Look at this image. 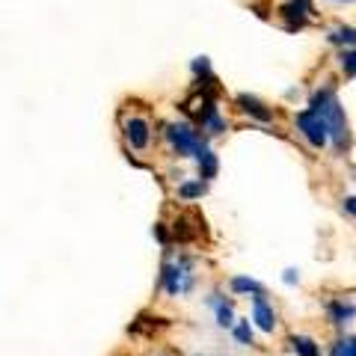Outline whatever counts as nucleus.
I'll return each mask as SVG.
<instances>
[{"label":"nucleus","mask_w":356,"mask_h":356,"mask_svg":"<svg viewBox=\"0 0 356 356\" xmlns=\"http://www.w3.org/2000/svg\"><path fill=\"white\" fill-rule=\"evenodd\" d=\"M330 42H336V44H356V30L353 27H336L330 33Z\"/></svg>","instance_id":"obj_16"},{"label":"nucleus","mask_w":356,"mask_h":356,"mask_svg":"<svg viewBox=\"0 0 356 356\" xmlns=\"http://www.w3.org/2000/svg\"><path fill=\"white\" fill-rule=\"evenodd\" d=\"M211 303L217 306V324L220 327H235V315H232V306L226 303V300H220V294H214Z\"/></svg>","instance_id":"obj_12"},{"label":"nucleus","mask_w":356,"mask_h":356,"mask_svg":"<svg viewBox=\"0 0 356 356\" xmlns=\"http://www.w3.org/2000/svg\"><path fill=\"white\" fill-rule=\"evenodd\" d=\"M291 348L297 356H321V348L315 344V339H309V336H294Z\"/></svg>","instance_id":"obj_11"},{"label":"nucleus","mask_w":356,"mask_h":356,"mask_svg":"<svg viewBox=\"0 0 356 356\" xmlns=\"http://www.w3.org/2000/svg\"><path fill=\"white\" fill-rule=\"evenodd\" d=\"M280 13L288 18V30H300L306 24V15L312 13V6H309V0H288Z\"/></svg>","instance_id":"obj_7"},{"label":"nucleus","mask_w":356,"mask_h":356,"mask_svg":"<svg viewBox=\"0 0 356 356\" xmlns=\"http://www.w3.org/2000/svg\"><path fill=\"white\" fill-rule=\"evenodd\" d=\"M205 193V181L199 178V181H184V184H178V196L181 199H199Z\"/></svg>","instance_id":"obj_15"},{"label":"nucleus","mask_w":356,"mask_h":356,"mask_svg":"<svg viewBox=\"0 0 356 356\" xmlns=\"http://www.w3.org/2000/svg\"><path fill=\"white\" fill-rule=\"evenodd\" d=\"M232 332H235L238 344H252V327H250V321H238V324L232 327Z\"/></svg>","instance_id":"obj_17"},{"label":"nucleus","mask_w":356,"mask_h":356,"mask_svg":"<svg viewBox=\"0 0 356 356\" xmlns=\"http://www.w3.org/2000/svg\"><path fill=\"white\" fill-rule=\"evenodd\" d=\"M196 161H199V175L202 178H214L217 175V154L211 152L208 146H202L196 152Z\"/></svg>","instance_id":"obj_8"},{"label":"nucleus","mask_w":356,"mask_h":356,"mask_svg":"<svg viewBox=\"0 0 356 356\" xmlns=\"http://www.w3.org/2000/svg\"><path fill=\"white\" fill-rule=\"evenodd\" d=\"M158 356H166V353H158Z\"/></svg>","instance_id":"obj_22"},{"label":"nucleus","mask_w":356,"mask_h":356,"mask_svg":"<svg viewBox=\"0 0 356 356\" xmlns=\"http://www.w3.org/2000/svg\"><path fill=\"white\" fill-rule=\"evenodd\" d=\"M297 128L303 131V137H306V140H309L315 149L327 146L330 128H327V122L315 113V110H303V113H297Z\"/></svg>","instance_id":"obj_4"},{"label":"nucleus","mask_w":356,"mask_h":356,"mask_svg":"<svg viewBox=\"0 0 356 356\" xmlns=\"http://www.w3.org/2000/svg\"><path fill=\"white\" fill-rule=\"evenodd\" d=\"M309 110H315V113L327 122L330 137H332V143H336V149H339V152L348 146V119H344V110H341L339 98H336V92H332L330 86L318 89V92L312 95Z\"/></svg>","instance_id":"obj_1"},{"label":"nucleus","mask_w":356,"mask_h":356,"mask_svg":"<svg viewBox=\"0 0 356 356\" xmlns=\"http://www.w3.org/2000/svg\"><path fill=\"white\" fill-rule=\"evenodd\" d=\"M330 356H356V336H344L330 348Z\"/></svg>","instance_id":"obj_14"},{"label":"nucleus","mask_w":356,"mask_h":356,"mask_svg":"<svg viewBox=\"0 0 356 356\" xmlns=\"http://www.w3.org/2000/svg\"><path fill=\"white\" fill-rule=\"evenodd\" d=\"M238 104L247 110V113H252L255 119H261V122H270V116H273L261 102H255V98H250V95H238Z\"/></svg>","instance_id":"obj_10"},{"label":"nucleus","mask_w":356,"mask_h":356,"mask_svg":"<svg viewBox=\"0 0 356 356\" xmlns=\"http://www.w3.org/2000/svg\"><path fill=\"white\" fill-rule=\"evenodd\" d=\"M122 131H125V140L131 149H146L152 140V125H149V119H143V116H128L122 122Z\"/></svg>","instance_id":"obj_5"},{"label":"nucleus","mask_w":356,"mask_h":356,"mask_svg":"<svg viewBox=\"0 0 356 356\" xmlns=\"http://www.w3.org/2000/svg\"><path fill=\"white\" fill-rule=\"evenodd\" d=\"M341 69L348 74H356V51H344L341 54Z\"/></svg>","instance_id":"obj_18"},{"label":"nucleus","mask_w":356,"mask_h":356,"mask_svg":"<svg viewBox=\"0 0 356 356\" xmlns=\"http://www.w3.org/2000/svg\"><path fill=\"white\" fill-rule=\"evenodd\" d=\"M344 211H348L350 217H356V196H348V199H344Z\"/></svg>","instance_id":"obj_20"},{"label":"nucleus","mask_w":356,"mask_h":356,"mask_svg":"<svg viewBox=\"0 0 356 356\" xmlns=\"http://www.w3.org/2000/svg\"><path fill=\"white\" fill-rule=\"evenodd\" d=\"M294 273H297V270H285V282H288V285H294V282H297V276H294Z\"/></svg>","instance_id":"obj_21"},{"label":"nucleus","mask_w":356,"mask_h":356,"mask_svg":"<svg viewBox=\"0 0 356 356\" xmlns=\"http://www.w3.org/2000/svg\"><path fill=\"white\" fill-rule=\"evenodd\" d=\"M232 291L235 294H261V285L255 282V280H250V276H235V280H232Z\"/></svg>","instance_id":"obj_13"},{"label":"nucleus","mask_w":356,"mask_h":356,"mask_svg":"<svg viewBox=\"0 0 356 356\" xmlns=\"http://www.w3.org/2000/svg\"><path fill=\"white\" fill-rule=\"evenodd\" d=\"M187 270H191V261H187V259L175 261V264H163V288H166V294L178 297V294L191 291L193 280H191V273H187Z\"/></svg>","instance_id":"obj_3"},{"label":"nucleus","mask_w":356,"mask_h":356,"mask_svg":"<svg viewBox=\"0 0 356 356\" xmlns=\"http://www.w3.org/2000/svg\"><path fill=\"white\" fill-rule=\"evenodd\" d=\"M252 321H255V327H259L261 332H273V327H276V312L264 300V294L252 297Z\"/></svg>","instance_id":"obj_6"},{"label":"nucleus","mask_w":356,"mask_h":356,"mask_svg":"<svg viewBox=\"0 0 356 356\" xmlns=\"http://www.w3.org/2000/svg\"><path fill=\"white\" fill-rule=\"evenodd\" d=\"M163 137H166V143L172 146V152L178 154V158H184V154H196L199 149L205 146L202 134H199L193 125H187V122H172V125H166Z\"/></svg>","instance_id":"obj_2"},{"label":"nucleus","mask_w":356,"mask_h":356,"mask_svg":"<svg viewBox=\"0 0 356 356\" xmlns=\"http://www.w3.org/2000/svg\"><path fill=\"white\" fill-rule=\"evenodd\" d=\"M327 312H330L332 324H348V321L356 315V309L350 303H341V300H332V303L327 306Z\"/></svg>","instance_id":"obj_9"},{"label":"nucleus","mask_w":356,"mask_h":356,"mask_svg":"<svg viewBox=\"0 0 356 356\" xmlns=\"http://www.w3.org/2000/svg\"><path fill=\"white\" fill-rule=\"evenodd\" d=\"M208 69H211L208 57H196V60H193V72H196V74H208Z\"/></svg>","instance_id":"obj_19"}]
</instances>
